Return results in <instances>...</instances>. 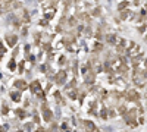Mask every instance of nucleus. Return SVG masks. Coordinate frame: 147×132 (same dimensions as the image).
Returning a JSON list of instances; mask_svg holds the SVG:
<instances>
[{
  "label": "nucleus",
  "instance_id": "f257e3e1",
  "mask_svg": "<svg viewBox=\"0 0 147 132\" xmlns=\"http://www.w3.org/2000/svg\"><path fill=\"white\" fill-rule=\"evenodd\" d=\"M146 79H147V68L146 69H140V65L134 66V70H132V82L136 84L138 88H143L146 85Z\"/></svg>",
  "mask_w": 147,
  "mask_h": 132
},
{
  "label": "nucleus",
  "instance_id": "f03ea898",
  "mask_svg": "<svg viewBox=\"0 0 147 132\" xmlns=\"http://www.w3.org/2000/svg\"><path fill=\"white\" fill-rule=\"evenodd\" d=\"M136 115H137V110H136V109H131L129 112L127 110L124 115H122V116H124V119H125V123H127V125H129L131 128H136V126H137V123H138V122L136 121V119H137V116H136Z\"/></svg>",
  "mask_w": 147,
  "mask_h": 132
},
{
  "label": "nucleus",
  "instance_id": "7ed1b4c3",
  "mask_svg": "<svg viewBox=\"0 0 147 132\" xmlns=\"http://www.w3.org/2000/svg\"><path fill=\"white\" fill-rule=\"evenodd\" d=\"M141 54H143V52H141L140 47L136 43L129 41V46H128V49H127V56H129L131 59H134V57H138Z\"/></svg>",
  "mask_w": 147,
  "mask_h": 132
},
{
  "label": "nucleus",
  "instance_id": "20e7f679",
  "mask_svg": "<svg viewBox=\"0 0 147 132\" xmlns=\"http://www.w3.org/2000/svg\"><path fill=\"white\" fill-rule=\"evenodd\" d=\"M30 88H31L32 94H35L38 98H44V92L41 91V87H40V82H38V81H34V82H31Z\"/></svg>",
  "mask_w": 147,
  "mask_h": 132
},
{
  "label": "nucleus",
  "instance_id": "39448f33",
  "mask_svg": "<svg viewBox=\"0 0 147 132\" xmlns=\"http://www.w3.org/2000/svg\"><path fill=\"white\" fill-rule=\"evenodd\" d=\"M125 98L128 100V101H138L140 100V94L136 91V90H129V91H127V94H125Z\"/></svg>",
  "mask_w": 147,
  "mask_h": 132
},
{
  "label": "nucleus",
  "instance_id": "423d86ee",
  "mask_svg": "<svg viewBox=\"0 0 147 132\" xmlns=\"http://www.w3.org/2000/svg\"><path fill=\"white\" fill-rule=\"evenodd\" d=\"M12 7V0H0V13H6Z\"/></svg>",
  "mask_w": 147,
  "mask_h": 132
},
{
  "label": "nucleus",
  "instance_id": "0eeeda50",
  "mask_svg": "<svg viewBox=\"0 0 147 132\" xmlns=\"http://www.w3.org/2000/svg\"><path fill=\"white\" fill-rule=\"evenodd\" d=\"M128 46H129V43H128L127 40H119V44L116 46L118 54H124V53L127 52V49H128Z\"/></svg>",
  "mask_w": 147,
  "mask_h": 132
},
{
  "label": "nucleus",
  "instance_id": "6e6552de",
  "mask_svg": "<svg viewBox=\"0 0 147 132\" xmlns=\"http://www.w3.org/2000/svg\"><path fill=\"white\" fill-rule=\"evenodd\" d=\"M55 81H56V84H59V85H63L65 81H66V72L65 70H60L59 74L55 76Z\"/></svg>",
  "mask_w": 147,
  "mask_h": 132
},
{
  "label": "nucleus",
  "instance_id": "1a4fd4ad",
  "mask_svg": "<svg viewBox=\"0 0 147 132\" xmlns=\"http://www.w3.org/2000/svg\"><path fill=\"white\" fill-rule=\"evenodd\" d=\"M43 117H44V121H46V122H50L52 119H53V113H52V110H50V109H47V106H46V104L43 106Z\"/></svg>",
  "mask_w": 147,
  "mask_h": 132
},
{
  "label": "nucleus",
  "instance_id": "9d476101",
  "mask_svg": "<svg viewBox=\"0 0 147 132\" xmlns=\"http://www.w3.org/2000/svg\"><path fill=\"white\" fill-rule=\"evenodd\" d=\"M13 85L16 87V88H19V90H27L28 88V84L25 82V81H22V79H18V81H15V84Z\"/></svg>",
  "mask_w": 147,
  "mask_h": 132
},
{
  "label": "nucleus",
  "instance_id": "9b49d317",
  "mask_svg": "<svg viewBox=\"0 0 147 132\" xmlns=\"http://www.w3.org/2000/svg\"><path fill=\"white\" fill-rule=\"evenodd\" d=\"M82 125L87 128V131H97V126H96L93 122H90V121H84Z\"/></svg>",
  "mask_w": 147,
  "mask_h": 132
},
{
  "label": "nucleus",
  "instance_id": "f8f14e48",
  "mask_svg": "<svg viewBox=\"0 0 147 132\" xmlns=\"http://www.w3.org/2000/svg\"><path fill=\"white\" fill-rule=\"evenodd\" d=\"M6 41H7V44L12 47V46H15V44H16L18 38L15 37V35H7V37H6Z\"/></svg>",
  "mask_w": 147,
  "mask_h": 132
},
{
  "label": "nucleus",
  "instance_id": "ddd939ff",
  "mask_svg": "<svg viewBox=\"0 0 147 132\" xmlns=\"http://www.w3.org/2000/svg\"><path fill=\"white\" fill-rule=\"evenodd\" d=\"M106 41H107L109 44H115V43H116V35H113V34L106 35Z\"/></svg>",
  "mask_w": 147,
  "mask_h": 132
},
{
  "label": "nucleus",
  "instance_id": "4468645a",
  "mask_svg": "<svg viewBox=\"0 0 147 132\" xmlns=\"http://www.w3.org/2000/svg\"><path fill=\"white\" fill-rule=\"evenodd\" d=\"M129 16H131V12L129 10H122L121 12V19H127Z\"/></svg>",
  "mask_w": 147,
  "mask_h": 132
},
{
  "label": "nucleus",
  "instance_id": "2eb2a0df",
  "mask_svg": "<svg viewBox=\"0 0 147 132\" xmlns=\"http://www.w3.org/2000/svg\"><path fill=\"white\" fill-rule=\"evenodd\" d=\"M16 116H18L19 119H24V117H25V116H27V113H25V112H24L22 109H18V110H16Z\"/></svg>",
  "mask_w": 147,
  "mask_h": 132
},
{
  "label": "nucleus",
  "instance_id": "dca6fc26",
  "mask_svg": "<svg viewBox=\"0 0 147 132\" xmlns=\"http://www.w3.org/2000/svg\"><path fill=\"white\" fill-rule=\"evenodd\" d=\"M19 95H21L19 92H12V94H10V97H12V100H13V101H19V100H21Z\"/></svg>",
  "mask_w": 147,
  "mask_h": 132
},
{
  "label": "nucleus",
  "instance_id": "f3484780",
  "mask_svg": "<svg viewBox=\"0 0 147 132\" xmlns=\"http://www.w3.org/2000/svg\"><path fill=\"white\" fill-rule=\"evenodd\" d=\"M100 117H102V119H107V110H106V107H102Z\"/></svg>",
  "mask_w": 147,
  "mask_h": 132
},
{
  "label": "nucleus",
  "instance_id": "a211bd4d",
  "mask_svg": "<svg viewBox=\"0 0 147 132\" xmlns=\"http://www.w3.org/2000/svg\"><path fill=\"white\" fill-rule=\"evenodd\" d=\"M128 6H129V2H122V3L118 6V9H119V10H124V9L128 7Z\"/></svg>",
  "mask_w": 147,
  "mask_h": 132
},
{
  "label": "nucleus",
  "instance_id": "6ab92c4d",
  "mask_svg": "<svg viewBox=\"0 0 147 132\" xmlns=\"http://www.w3.org/2000/svg\"><path fill=\"white\" fill-rule=\"evenodd\" d=\"M55 98H56L57 103H63V100H62V94H60V92H56V94H55Z\"/></svg>",
  "mask_w": 147,
  "mask_h": 132
},
{
  "label": "nucleus",
  "instance_id": "aec40b11",
  "mask_svg": "<svg viewBox=\"0 0 147 132\" xmlns=\"http://www.w3.org/2000/svg\"><path fill=\"white\" fill-rule=\"evenodd\" d=\"M6 53V49H5V46H3V43H0V59L3 57V54Z\"/></svg>",
  "mask_w": 147,
  "mask_h": 132
},
{
  "label": "nucleus",
  "instance_id": "412c9836",
  "mask_svg": "<svg viewBox=\"0 0 147 132\" xmlns=\"http://www.w3.org/2000/svg\"><path fill=\"white\" fill-rule=\"evenodd\" d=\"M118 112H119L121 115H124V113L127 112V107H125V106H119V109H118Z\"/></svg>",
  "mask_w": 147,
  "mask_h": 132
},
{
  "label": "nucleus",
  "instance_id": "4be33fe9",
  "mask_svg": "<svg viewBox=\"0 0 147 132\" xmlns=\"http://www.w3.org/2000/svg\"><path fill=\"white\" fill-rule=\"evenodd\" d=\"M15 66H16L15 60H12V62H9V69H10V70H13V69H15Z\"/></svg>",
  "mask_w": 147,
  "mask_h": 132
},
{
  "label": "nucleus",
  "instance_id": "5701e85b",
  "mask_svg": "<svg viewBox=\"0 0 147 132\" xmlns=\"http://www.w3.org/2000/svg\"><path fill=\"white\" fill-rule=\"evenodd\" d=\"M94 49H96L97 52H99V50H102V44H96V47H94Z\"/></svg>",
  "mask_w": 147,
  "mask_h": 132
},
{
  "label": "nucleus",
  "instance_id": "b1692460",
  "mask_svg": "<svg viewBox=\"0 0 147 132\" xmlns=\"http://www.w3.org/2000/svg\"><path fill=\"white\" fill-rule=\"evenodd\" d=\"M99 12H100V9H96L94 12H93V15H96V16H99L100 13H99Z\"/></svg>",
  "mask_w": 147,
  "mask_h": 132
},
{
  "label": "nucleus",
  "instance_id": "393cba45",
  "mask_svg": "<svg viewBox=\"0 0 147 132\" xmlns=\"http://www.w3.org/2000/svg\"><path fill=\"white\" fill-rule=\"evenodd\" d=\"M34 122H35V123L40 122V119H38V116H37V115H34Z\"/></svg>",
  "mask_w": 147,
  "mask_h": 132
},
{
  "label": "nucleus",
  "instance_id": "a878e982",
  "mask_svg": "<svg viewBox=\"0 0 147 132\" xmlns=\"http://www.w3.org/2000/svg\"><path fill=\"white\" fill-rule=\"evenodd\" d=\"M6 113H7V106L5 104V106H3V115H6Z\"/></svg>",
  "mask_w": 147,
  "mask_h": 132
},
{
  "label": "nucleus",
  "instance_id": "bb28decb",
  "mask_svg": "<svg viewBox=\"0 0 147 132\" xmlns=\"http://www.w3.org/2000/svg\"><path fill=\"white\" fill-rule=\"evenodd\" d=\"M74 87H75V81H72V82H71V88H74ZM66 88H68V90H69V85H68V87H66Z\"/></svg>",
  "mask_w": 147,
  "mask_h": 132
},
{
  "label": "nucleus",
  "instance_id": "cd10ccee",
  "mask_svg": "<svg viewBox=\"0 0 147 132\" xmlns=\"http://www.w3.org/2000/svg\"><path fill=\"white\" fill-rule=\"evenodd\" d=\"M144 68H147V59H146V60H144Z\"/></svg>",
  "mask_w": 147,
  "mask_h": 132
},
{
  "label": "nucleus",
  "instance_id": "c85d7f7f",
  "mask_svg": "<svg viewBox=\"0 0 147 132\" xmlns=\"http://www.w3.org/2000/svg\"><path fill=\"white\" fill-rule=\"evenodd\" d=\"M146 97H147V94H146Z\"/></svg>",
  "mask_w": 147,
  "mask_h": 132
},
{
  "label": "nucleus",
  "instance_id": "c756f323",
  "mask_svg": "<svg viewBox=\"0 0 147 132\" xmlns=\"http://www.w3.org/2000/svg\"><path fill=\"white\" fill-rule=\"evenodd\" d=\"M146 98H147V97H146Z\"/></svg>",
  "mask_w": 147,
  "mask_h": 132
}]
</instances>
